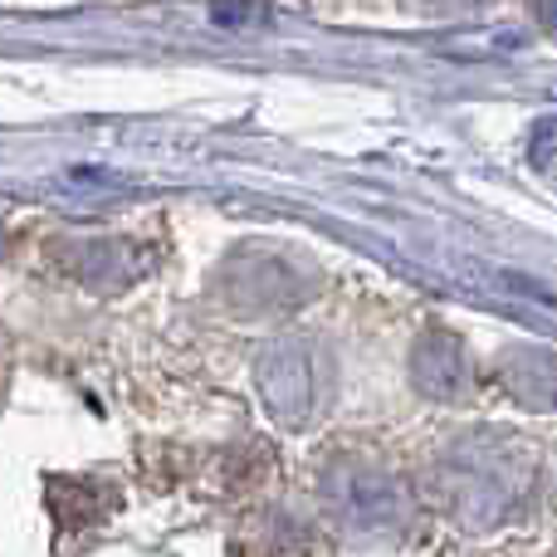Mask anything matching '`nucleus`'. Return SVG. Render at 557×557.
<instances>
[{
    "label": "nucleus",
    "mask_w": 557,
    "mask_h": 557,
    "mask_svg": "<svg viewBox=\"0 0 557 557\" xmlns=\"http://www.w3.org/2000/svg\"><path fill=\"white\" fill-rule=\"evenodd\" d=\"M533 490V455L504 431L460 435L450 450L435 460V494L445 513L460 529L484 533L509 523L529 504Z\"/></svg>",
    "instance_id": "1"
},
{
    "label": "nucleus",
    "mask_w": 557,
    "mask_h": 557,
    "mask_svg": "<svg viewBox=\"0 0 557 557\" xmlns=\"http://www.w3.org/2000/svg\"><path fill=\"white\" fill-rule=\"evenodd\" d=\"M318 490H323V509L333 513V523L357 539H401L416 519L406 480L372 455H333L323 465Z\"/></svg>",
    "instance_id": "2"
},
{
    "label": "nucleus",
    "mask_w": 557,
    "mask_h": 557,
    "mask_svg": "<svg viewBox=\"0 0 557 557\" xmlns=\"http://www.w3.org/2000/svg\"><path fill=\"white\" fill-rule=\"evenodd\" d=\"M255 386H260L264 411L278 425L298 431L313 421L327 396V357L304 337H278L255 362Z\"/></svg>",
    "instance_id": "3"
},
{
    "label": "nucleus",
    "mask_w": 557,
    "mask_h": 557,
    "mask_svg": "<svg viewBox=\"0 0 557 557\" xmlns=\"http://www.w3.org/2000/svg\"><path fill=\"white\" fill-rule=\"evenodd\" d=\"M225 294L245 308H294L304 304L313 288H308V270L284 250H245L231 260L225 270Z\"/></svg>",
    "instance_id": "4"
},
{
    "label": "nucleus",
    "mask_w": 557,
    "mask_h": 557,
    "mask_svg": "<svg viewBox=\"0 0 557 557\" xmlns=\"http://www.w3.org/2000/svg\"><path fill=\"white\" fill-rule=\"evenodd\" d=\"M411 382L431 401H465L474 392V362L460 337L445 327H425L411 347Z\"/></svg>",
    "instance_id": "5"
},
{
    "label": "nucleus",
    "mask_w": 557,
    "mask_h": 557,
    "mask_svg": "<svg viewBox=\"0 0 557 557\" xmlns=\"http://www.w3.org/2000/svg\"><path fill=\"white\" fill-rule=\"evenodd\" d=\"M499 372L523 406H533V411H548L553 406V357L543 352V347H533V352H509Z\"/></svg>",
    "instance_id": "6"
},
{
    "label": "nucleus",
    "mask_w": 557,
    "mask_h": 557,
    "mask_svg": "<svg viewBox=\"0 0 557 557\" xmlns=\"http://www.w3.org/2000/svg\"><path fill=\"white\" fill-rule=\"evenodd\" d=\"M416 15H431V20H455V15H474V10L494 5V0H406Z\"/></svg>",
    "instance_id": "7"
},
{
    "label": "nucleus",
    "mask_w": 557,
    "mask_h": 557,
    "mask_svg": "<svg viewBox=\"0 0 557 557\" xmlns=\"http://www.w3.org/2000/svg\"><path fill=\"white\" fill-rule=\"evenodd\" d=\"M533 162H539V172H553V123L548 117L533 127Z\"/></svg>",
    "instance_id": "8"
}]
</instances>
